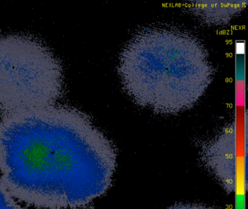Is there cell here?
<instances>
[{"mask_svg": "<svg viewBox=\"0 0 248 209\" xmlns=\"http://www.w3.org/2000/svg\"><path fill=\"white\" fill-rule=\"evenodd\" d=\"M114 146L83 112L46 106L0 119V176L14 198L38 209H83L111 186Z\"/></svg>", "mask_w": 248, "mask_h": 209, "instance_id": "obj_1", "label": "cell"}, {"mask_svg": "<svg viewBox=\"0 0 248 209\" xmlns=\"http://www.w3.org/2000/svg\"><path fill=\"white\" fill-rule=\"evenodd\" d=\"M117 69L135 103L165 116L194 107L213 78L202 44L189 33L168 28H150L135 35L122 50Z\"/></svg>", "mask_w": 248, "mask_h": 209, "instance_id": "obj_2", "label": "cell"}, {"mask_svg": "<svg viewBox=\"0 0 248 209\" xmlns=\"http://www.w3.org/2000/svg\"><path fill=\"white\" fill-rule=\"evenodd\" d=\"M64 88L62 64L52 51L27 35L0 36V113L55 104Z\"/></svg>", "mask_w": 248, "mask_h": 209, "instance_id": "obj_3", "label": "cell"}, {"mask_svg": "<svg viewBox=\"0 0 248 209\" xmlns=\"http://www.w3.org/2000/svg\"><path fill=\"white\" fill-rule=\"evenodd\" d=\"M236 148L235 131L227 129L210 140L202 151L206 166L229 193L236 189Z\"/></svg>", "mask_w": 248, "mask_h": 209, "instance_id": "obj_4", "label": "cell"}, {"mask_svg": "<svg viewBox=\"0 0 248 209\" xmlns=\"http://www.w3.org/2000/svg\"><path fill=\"white\" fill-rule=\"evenodd\" d=\"M247 1H191L186 6L190 14L209 26L229 24L244 10Z\"/></svg>", "mask_w": 248, "mask_h": 209, "instance_id": "obj_5", "label": "cell"}, {"mask_svg": "<svg viewBox=\"0 0 248 209\" xmlns=\"http://www.w3.org/2000/svg\"><path fill=\"white\" fill-rule=\"evenodd\" d=\"M0 209H24L15 200L0 179Z\"/></svg>", "mask_w": 248, "mask_h": 209, "instance_id": "obj_6", "label": "cell"}, {"mask_svg": "<svg viewBox=\"0 0 248 209\" xmlns=\"http://www.w3.org/2000/svg\"><path fill=\"white\" fill-rule=\"evenodd\" d=\"M168 209H213L197 204H178Z\"/></svg>", "mask_w": 248, "mask_h": 209, "instance_id": "obj_7", "label": "cell"}]
</instances>
